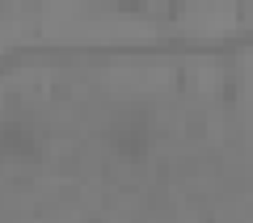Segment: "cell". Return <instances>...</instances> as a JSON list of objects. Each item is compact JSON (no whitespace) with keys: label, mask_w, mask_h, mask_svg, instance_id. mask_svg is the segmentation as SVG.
I'll list each match as a JSON object with an SVG mask.
<instances>
[{"label":"cell","mask_w":253,"mask_h":223,"mask_svg":"<svg viewBox=\"0 0 253 223\" xmlns=\"http://www.w3.org/2000/svg\"><path fill=\"white\" fill-rule=\"evenodd\" d=\"M114 131H118V152L123 156H139L148 148V126L139 122V118H123Z\"/></svg>","instance_id":"1"}]
</instances>
